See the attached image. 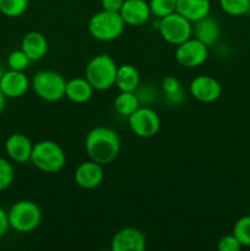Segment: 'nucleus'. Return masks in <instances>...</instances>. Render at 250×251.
<instances>
[{
    "label": "nucleus",
    "mask_w": 250,
    "mask_h": 251,
    "mask_svg": "<svg viewBox=\"0 0 250 251\" xmlns=\"http://www.w3.org/2000/svg\"><path fill=\"white\" fill-rule=\"evenodd\" d=\"M194 24L195 26L193 27V33L196 39L202 42L207 47L213 46L217 42L220 37V25L213 17L208 15Z\"/></svg>",
    "instance_id": "19"
},
{
    "label": "nucleus",
    "mask_w": 250,
    "mask_h": 251,
    "mask_svg": "<svg viewBox=\"0 0 250 251\" xmlns=\"http://www.w3.org/2000/svg\"><path fill=\"white\" fill-rule=\"evenodd\" d=\"M189 92L201 103H213L220 98L222 93V86L210 75L196 76L189 85Z\"/></svg>",
    "instance_id": "10"
},
{
    "label": "nucleus",
    "mask_w": 250,
    "mask_h": 251,
    "mask_svg": "<svg viewBox=\"0 0 250 251\" xmlns=\"http://www.w3.org/2000/svg\"><path fill=\"white\" fill-rule=\"evenodd\" d=\"M29 63H31V60L22 49H16V50L11 51L7 56V65H9L10 70L25 71L28 68Z\"/></svg>",
    "instance_id": "26"
},
{
    "label": "nucleus",
    "mask_w": 250,
    "mask_h": 251,
    "mask_svg": "<svg viewBox=\"0 0 250 251\" xmlns=\"http://www.w3.org/2000/svg\"><path fill=\"white\" fill-rule=\"evenodd\" d=\"M29 80L24 71L9 70L2 74L0 90L6 98H20L28 91Z\"/></svg>",
    "instance_id": "15"
},
{
    "label": "nucleus",
    "mask_w": 250,
    "mask_h": 251,
    "mask_svg": "<svg viewBox=\"0 0 250 251\" xmlns=\"http://www.w3.org/2000/svg\"><path fill=\"white\" fill-rule=\"evenodd\" d=\"M149 5L151 15L156 16L157 19H162L175 12L176 0H150Z\"/></svg>",
    "instance_id": "25"
},
{
    "label": "nucleus",
    "mask_w": 250,
    "mask_h": 251,
    "mask_svg": "<svg viewBox=\"0 0 250 251\" xmlns=\"http://www.w3.org/2000/svg\"><path fill=\"white\" fill-rule=\"evenodd\" d=\"M10 229L9 218H7V212L0 207V238L4 237Z\"/></svg>",
    "instance_id": "31"
},
{
    "label": "nucleus",
    "mask_w": 250,
    "mask_h": 251,
    "mask_svg": "<svg viewBox=\"0 0 250 251\" xmlns=\"http://www.w3.org/2000/svg\"><path fill=\"white\" fill-rule=\"evenodd\" d=\"M28 9V0H0V12L6 17H20Z\"/></svg>",
    "instance_id": "22"
},
{
    "label": "nucleus",
    "mask_w": 250,
    "mask_h": 251,
    "mask_svg": "<svg viewBox=\"0 0 250 251\" xmlns=\"http://www.w3.org/2000/svg\"><path fill=\"white\" fill-rule=\"evenodd\" d=\"M217 249L218 251H239L242 249V245L234 235L228 234L218 240Z\"/></svg>",
    "instance_id": "28"
},
{
    "label": "nucleus",
    "mask_w": 250,
    "mask_h": 251,
    "mask_svg": "<svg viewBox=\"0 0 250 251\" xmlns=\"http://www.w3.org/2000/svg\"><path fill=\"white\" fill-rule=\"evenodd\" d=\"M2 74H4V71H2V69L0 68V80H1V77H2Z\"/></svg>",
    "instance_id": "34"
},
{
    "label": "nucleus",
    "mask_w": 250,
    "mask_h": 251,
    "mask_svg": "<svg viewBox=\"0 0 250 251\" xmlns=\"http://www.w3.org/2000/svg\"><path fill=\"white\" fill-rule=\"evenodd\" d=\"M207 58L208 47L195 37H190L175 48V60L183 68H199L206 63Z\"/></svg>",
    "instance_id": "9"
},
{
    "label": "nucleus",
    "mask_w": 250,
    "mask_h": 251,
    "mask_svg": "<svg viewBox=\"0 0 250 251\" xmlns=\"http://www.w3.org/2000/svg\"><path fill=\"white\" fill-rule=\"evenodd\" d=\"M85 150L90 159L107 166L119 156V135L107 126L93 127L85 137Z\"/></svg>",
    "instance_id": "1"
},
{
    "label": "nucleus",
    "mask_w": 250,
    "mask_h": 251,
    "mask_svg": "<svg viewBox=\"0 0 250 251\" xmlns=\"http://www.w3.org/2000/svg\"><path fill=\"white\" fill-rule=\"evenodd\" d=\"M32 88L37 97L46 102H59L65 97L66 80L53 70H41L32 78Z\"/></svg>",
    "instance_id": "6"
},
{
    "label": "nucleus",
    "mask_w": 250,
    "mask_h": 251,
    "mask_svg": "<svg viewBox=\"0 0 250 251\" xmlns=\"http://www.w3.org/2000/svg\"><path fill=\"white\" fill-rule=\"evenodd\" d=\"M175 11L193 24L210 15L211 1L210 0H176Z\"/></svg>",
    "instance_id": "17"
},
{
    "label": "nucleus",
    "mask_w": 250,
    "mask_h": 251,
    "mask_svg": "<svg viewBox=\"0 0 250 251\" xmlns=\"http://www.w3.org/2000/svg\"><path fill=\"white\" fill-rule=\"evenodd\" d=\"M158 31L167 43L175 47L193 36L191 22L176 11L159 19Z\"/></svg>",
    "instance_id": "7"
},
{
    "label": "nucleus",
    "mask_w": 250,
    "mask_h": 251,
    "mask_svg": "<svg viewBox=\"0 0 250 251\" xmlns=\"http://www.w3.org/2000/svg\"><path fill=\"white\" fill-rule=\"evenodd\" d=\"M118 65L109 54L93 56L85 68V77L96 91H107L115 83Z\"/></svg>",
    "instance_id": "4"
},
{
    "label": "nucleus",
    "mask_w": 250,
    "mask_h": 251,
    "mask_svg": "<svg viewBox=\"0 0 250 251\" xmlns=\"http://www.w3.org/2000/svg\"><path fill=\"white\" fill-rule=\"evenodd\" d=\"M10 228L19 233H31L38 228L42 221V211L31 200H20L7 211Z\"/></svg>",
    "instance_id": "5"
},
{
    "label": "nucleus",
    "mask_w": 250,
    "mask_h": 251,
    "mask_svg": "<svg viewBox=\"0 0 250 251\" xmlns=\"http://www.w3.org/2000/svg\"><path fill=\"white\" fill-rule=\"evenodd\" d=\"M140 107L139 97L135 92L120 91L114 100V109L122 117H129Z\"/></svg>",
    "instance_id": "21"
},
{
    "label": "nucleus",
    "mask_w": 250,
    "mask_h": 251,
    "mask_svg": "<svg viewBox=\"0 0 250 251\" xmlns=\"http://www.w3.org/2000/svg\"><path fill=\"white\" fill-rule=\"evenodd\" d=\"M21 49L31 61H38L47 55L48 41L41 32L31 31L24 36L21 41Z\"/></svg>",
    "instance_id": "16"
},
{
    "label": "nucleus",
    "mask_w": 250,
    "mask_h": 251,
    "mask_svg": "<svg viewBox=\"0 0 250 251\" xmlns=\"http://www.w3.org/2000/svg\"><path fill=\"white\" fill-rule=\"evenodd\" d=\"M33 144L25 134L15 132L5 141V152L15 163H26L31 159Z\"/></svg>",
    "instance_id": "13"
},
{
    "label": "nucleus",
    "mask_w": 250,
    "mask_h": 251,
    "mask_svg": "<svg viewBox=\"0 0 250 251\" xmlns=\"http://www.w3.org/2000/svg\"><path fill=\"white\" fill-rule=\"evenodd\" d=\"M114 86H117L119 91L135 92L140 86V74L137 69L130 64H123L118 66Z\"/></svg>",
    "instance_id": "20"
},
{
    "label": "nucleus",
    "mask_w": 250,
    "mask_h": 251,
    "mask_svg": "<svg viewBox=\"0 0 250 251\" xmlns=\"http://www.w3.org/2000/svg\"><path fill=\"white\" fill-rule=\"evenodd\" d=\"M146 249V238L140 229L125 227L118 230L110 240L112 251H144Z\"/></svg>",
    "instance_id": "11"
},
{
    "label": "nucleus",
    "mask_w": 250,
    "mask_h": 251,
    "mask_svg": "<svg viewBox=\"0 0 250 251\" xmlns=\"http://www.w3.org/2000/svg\"><path fill=\"white\" fill-rule=\"evenodd\" d=\"M125 22L119 12L100 10L90 17L87 29L91 37L100 42H112L119 38L124 31Z\"/></svg>",
    "instance_id": "3"
},
{
    "label": "nucleus",
    "mask_w": 250,
    "mask_h": 251,
    "mask_svg": "<svg viewBox=\"0 0 250 251\" xmlns=\"http://www.w3.org/2000/svg\"><path fill=\"white\" fill-rule=\"evenodd\" d=\"M218 4L230 16H243L250 11V0H218Z\"/></svg>",
    "instance_id": "23"
},
{
    "label": "nucleus",
    "mask_w": 250,
    "mask_h": 251,
    "mask_svg": "<svg viewBox=\"0 0 250 251\" xmlns=\"http://www.w3.org/2000/svg\"><path fill=\"white\" fill-rule=\"evenodd\" d=\"M119 14L125 25L137 27L149 21L151 10L146 0H125Z\"/></svg>",
    "instance_id": "14"
},
{
    "label": "nucleus",
    "mask_w": 250,
    "mask_h": 251,
    "mask_svg": "<svg viewBox=\"0 0 250 251\" xmlns=\"http://www.w3.org/2000/svg\"><path fill=\"white\" fill-rule=\"evenodd\" d=\"M233 235L242 247H250V216L240 217L233 227Z\"/></svg>",
    "instance_id": "24"
},
{
    "label": "nucleus",
    "mask_w": 250,
    "mask_h": 251,
    "mask_svg": "<svg viewBox=\"0 0 250 251\" xmlns=\"http://www.w3.org/2000/svg\"><path fill=\"white\" fill-rule=\"evenodd\" d=\"M5 100H6V97H5V95L0 90V114H1L5 108Z\"/></svg>",
    "instance_id": "33"
},
{
    "label": "nucleus",
    "mask_w": 250,
    "mask_h": 251,
    "mask_svg": "<svg viewBox=\"0 0 250 251\" xmlns=\"http://www.w3.org/2000/svg\"><path fill=\"white\" fill-rule=\"evenodd\" d=\"M184 97H185V93H184L183 90H180L175 93H172V95H167L166 100L169 104H180L183 102Z\"/></svg>",
    "instance_id": "32"
},
{
    "label": "nucleus",
    "mask_w": 250,
    "mask_h": 251,
    "mask_svg": "<svg viewBox=\"0 0 250 251\" xmlns=\"http://www.w3.org/2000/svg\"><path fill=\"white\" fill-rule=\"evenodd\" d=\"M162 90H163L164 96H167L178 92V91L183 90V88H181V85L178 78L174 77V76H166L162 80Z\"/></svg>",
    "instance_id": "29"
},
{
    "label": "nucleus",
    "mask_w": 250,
    "mask_h": 251,
    "mask_svg": "<svg viewBox=\"0 0 250 251\" xmlns=\"http://www.w3.org/2000/svg\"><path fill=\"white\" fill-rule=\"evenodd\" d=\"M15 179V171L12 164L7 159L0 157V191L9 188Z\"/></svg>",
    "instance_id": "27"
},
{
    "label": "nucleus",
    "mask_w": 250,
    "mask_h": 251,
    "mask_svg": "<svg viewBox=\"0 0 250 251\" xmlns=\"http://www.w3.org/2000/svg\"><path fill=\"white\" fill-rule=\"evenodd\" d=\"M29 161L43 173L56 174L65 166L66 156L60 145L51 140H43L33 145Z\"/></svg>",
    "instance_id": "2"
},
{
    "label": "nucleus",
    "mask_w": 250,
    "mask_h": 251,
    "mask_svg": "<svg viewBox=\"0 0 250 251\" xmlns=\"http://www.w3.org/2000/svg\"><path fill=\"white\" fill-rule=\"evenodd\" d=\"M74 179H75L76 185L80 186L81 189H85V190L96 189L102 184L103 179H104L103 166L92 159L82 162L76 168Z\"/></svg>",
    "instance_id": "12"
},
{
    "label": "nucleus",
    "mask_w": 250,
    "mask_h": 251,
    "mask_svg": "<svg viewBox=\"0 0 250 251\" xmlns=\"http://www.w3.org/2000/svg\"><path fill=\"white\" fill-rule=\"evenodd\" d=\"M95 88L86 77H74L66 81L65 97L76 104H82L92 98Z\"/></svg>",
    "instance_id": "18"
},
{
    "label": "nucleus",
    "mask_w": 250,
    "mask_h": 251,
    "mask_svg": "<svg viewBox=\"0 0 250 251\" xmlns=\"http://www.w3.org/2000/svg\"><path fill=\"white\" fill-rule=\"evenodd\" d=\"M124 1L125 0H100V6L103 10L119 12Z\"/></svg>",
    "instance_id": "30"
},
{
    "label": "nucleus",
    "mask_w": 250,
    "mask_h": 251,
    "mask_svg": "<svg viewBox=\"0 0 250 251\" xmlns=\"http://www.w3.org/2000/svg\"><path fill=\"white\" fill-rule=\"evenodd\" d=\"M127 123L132 134L141 139H151L158 134L161 129V119L152 108L140 105L131 115L127 117Z\"/></svg>",
    "instance_id": "8"
}]
</instances>
